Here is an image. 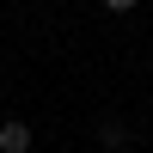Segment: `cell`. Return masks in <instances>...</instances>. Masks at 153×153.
<instances>
[{
	"instance_id": "7a4b0ae2",
	"label": "cell",
	"mask_w": 153,
	"mask_h": 153,
	"mask_svg": "<svg viewBox=\"0 0 153 153\" xmlns=\"http://www.w3.org/2000/svg\"><path fill=\"white\" fill-rule=\"evenodd\" d=\"M98 147H129V129H123L117 117H104L98 123Z\"/></svg>"
},
{
	"instance_id": "6da1fadb",
	"label": "cell",
	"mask_w": 153,
	"mask_h": 153,
	"mask_svg": "<svg viewBox=\"0 0 153 153\" xmlns=\"http://www.w3.org/2000/svg\"><path fill=\"white\" fill-rule=\"evenodd\" d=\"M0 153H31V129H25L19 117L0 123Z\"/></svg>"
},
{
	"instance_id": "3957f363",
	"label": "cell",
	"mask_w": 153,
	"mask_h": 153,
	"mask_svg": "<svg viewBox=\"0 0 153 153\" xmlns=\"http://www.w3.org/2000/svg\"><path fill=\"white\" fill-rule=\"evenodd\" d=\"M104 12H135V0H98Z\"/></svg>"
}]
</instances>
